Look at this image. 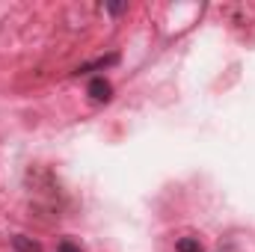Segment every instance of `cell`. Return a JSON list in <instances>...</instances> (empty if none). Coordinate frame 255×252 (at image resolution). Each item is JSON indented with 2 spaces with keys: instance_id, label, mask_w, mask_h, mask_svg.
<instances>
[{
  "instance_id": "obj_3",
  "label": "cell",
  "mask_w": 255,
  "mask_h": 252,
  "mask_svg": "<svg viewBox=\"0 0 255 252\" xmlns=\"http://www.w3.org/2000/svg\"><path fill=\"white\" fill-rule=\"evenodd\" d=\"M12 247H15L18 252H39V244H36V241H27L24 235L12 238Z\"/></svg>"
},
{
  "instance_id": "obj_2",
  "label": "cell",
  "mask_w": 255,
  "mask_h": 252,
  "mask_svg": "<svg viewBox=\"0 0 255 252\" xmlns=\"http://www.w3.org/2000/svg\"><path fill=\"white\" fill-rule=\"evenodd\" d=\"M175 250L178 252H205L202 250V244H199V238H193V235L178 238V241H175Z\"/></svg>"
},
{
  "instance_id": "obj_5",
  "label": "cell",
  "mask_w": 255,
  "mask_h": 252,
  "mask_svg": "<svg viewBox=\"0 0 255 252\" xmlns=\"http://www.w3.org/2000/svg\"><path fill=\"white\" fill-rule=\"evenodd\" d=\"M107 9H110L113 15H119V12H125L128 6H125V3H113V6H107Z\"/></svg>"
},
{
  "instance_id": "obj_1",
  "label": "cell",
  "mask_w": 255,
  "mask_h": 252,
  "mask_svg": "<svg viewBox=\"0 0 255 252\" xmlns=\"http://www.w3.org/2000/svg\"><path fill=\"white\" fill-rule=\"evenodd\" d=\"M110 95H113L110 80H104V77H92L89 80V98L92 101H110Z\"/></svg>"
},
{
  "instance_id": "obj_4",
  "label": "cell",
  "mask_w": 255,
  "mask_h": 252,
  "mask_svg": "<svg viewBox=\"0 0 255 252\" xmlns=\"http://www.w3.org/2000/svg\"><path fill=\"white\" fill-rule=\"evenodd\" d=\"M57 252H80V247H77L74 241H60V247H57Z\"/></svg>"
}]
</instances>
